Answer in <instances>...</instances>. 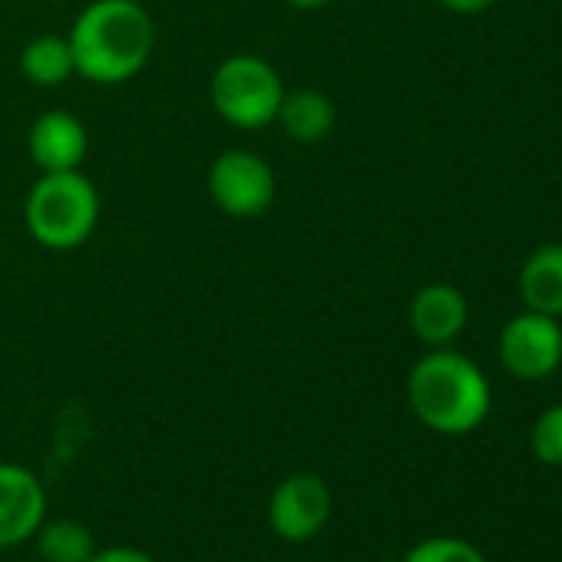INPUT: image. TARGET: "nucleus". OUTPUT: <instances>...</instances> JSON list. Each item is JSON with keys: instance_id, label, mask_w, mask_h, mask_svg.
I'll return each mask as SVG.
<instances>
[{"instance_id": "nucleus-6", "label": "nucleus", "mask_w": 562, "mask_h": 562, "mask_svg": "<svg viewBox=\"0 0 562 562\" xmlns=\"http://www.w3.org/2000/svg\"><path fill=\"white\" fill-rule=\"evenodd\" d=\"M499 361L516 381H542L562 364V328L555 318L522 312L499 335Z\"/></svg>"}, {"instance_id": "nucleus-7", "label": "nucleus", "mask_w": 562, "mask_h": 562, "mask_svg": "<svg viewBox=\"0 0 562 562\" xmlns=\"http://www.w3.org/2000/svg\"><path fill=\"white\" fill-rule=\"evenodd\" d=\"M331 516V490L315 473L285 476L268 499V526L289 542H305L325 529Z\"/></svg>"}, {"instance_id": "nucleus-11", "label": "nucleus", "mask_w": 562, "mask_h": 562, "mask_svg": "<svg viewBox=\"0 0 562 562\" xmlns=\"http://www.w3.org/2000/svg\"><path fill=\"white\" fill-rule=\"evenodd\" d=\"M519 295L529 312L559 318L562 315V245H539L519 268Z\"/></svg>"}, {"instance_id": "nucleus-1", "label": "nucleus", "mask_w": 562, "mask_h": 562, "mask_svg": "<svg viewBox=\"0 0 562 562\" xmlns=\"http://www.w3.org/2000/svg\"><path fill=\"white\" fill-rule=\"evenodd\" d=\"M77 74L90 83L133 80L156 50V24L139 0H93L70 31Z\"/></svg>"}, {"instance_id": "nucleus-15", "label": "nucleus", "mask_w": 562, "mask_h": 562, "mask_svg": "<svg viewBox=\"0 0 562 562\" xmlns=\"http://www.w3.org/2000/svg\"><path fill=\"white\" fill-rule=\"evenodd\" d=\"M532 457L546 467H562V404L546 407L529 430Z\"/></svg>"}, {"instance_id": "nucleus-17", "label": "nucleus", "mask_w": 562, "mask_h": 562, "mask_svg": "<svg viewBox=\"0 0 562 562\" xmlns=\"http://www.w3.org/2000/svg\"><path fill=\"white\" fill-rule=\"evenodd\" d=\"M90 562H156V559L136 546H110V549H97Z\"/></svg>"}, {"instance_id": "nucleus-19", "label": "nucleus", "mask_w": 562, "mask_h": 562, "mask_svg": "<svg viewBox=\"0 0 562 562\" xmlns=\"http://www.w3.org/2000/svg\"><path fill=\"white\" fill-rule=\"evenodd\" d=\"M289 8H295V11H318V8H325L328 0H285Z\"/></svg>"}, {"instance_id": "nucleus-10", "label": "nucleus", "mask_w": 562, "mask_h": 562, "mask_svg": "<svg viewBox=\"0 0 562 562\" xmlns=\"http://www.w3.org/2000/svg\"><path fill=\"white\" fill-rule=\"evenodd\" d=\"M467 299L457 285H447V281H434V285H424L414 302H411V331L430 345V348H443L453 338H460V331L467 328Z\"/></svg>"}, {"instance_id": "nucleus-4", "label": "nucleus", "mask_w": 562, "mask_h": 562, "mask_svg": "<svg viewBox=\"0 0 562 562\" xmlns=\"http://www.w3.org/2000/svg\"><path fill=\"white\" fill-rule=\"evenodd\" d=\"M209 93L215 113L228 126L261 130L274 123L281 97H285V83H281L278 70L268 60L255 54H235L215 67Z\"/></svg>"}, {"instance_id": "nucleus-9", "label": "nucleus", "mask_w": 562, "mask_h": 562, "mask_svg": "<svg viewBox=\"0 0 562 562\" xmlns=\"http://www.w3.org/2000/svg\"><path fill=\"white\" fill-rule=\"evenodd\" d=\"M87 126L67 113V110H50L44 116L34 120L31 136H27V149L31 159L37 162L41 172H70L80 169L83 156H87Z\"/></svg>"}, {"instance_id": "nucleus-2", "label": "nucleus", "mask_w": 562, "mask_h": 562, "mask_svg": "<svg viewBox=\"0 0 562 562\" xmlns=\"http://www.w3.org/2000/svg\"><path fill=\"white\" fill-rule=\"evenodd\" d=\"M407 401L427 430L460 437L490 417L493 391L486 374L467 355L434 348L411 368Z\"/></svg>"}, {"instance_id": "nucleus-16", "label": "nucleus", "mask_w": 562, "mask_h": 562, "mask_svg": "<svg viewBox=\"0 0 562 562\" xmlns=\"http://www.w3.org/2000/svg\"><path fill=\"white\" fill-rule=\"evenodd\" d=\"M404 562H486V555L460 536H430L417 542Z\"/></svg>"}, {"instance_id": "nucleus-13", "label": "nucleus", "mask_w": 562, "mask_h": 562, "mask_svg": "<svg viewBox=\"0 0 562 562\" xmlns=\"http://www.w3.org/2000/svg\"><path fill=\"white\" fill-rule=\"evenodd\" d=\"M21 74L37 83V87H60L70 77H77V64H74V47L67 37L57 34H44L34 37L24 54H21Z\"/></svg>"}, {"instance_id": "nucleus-12", "label": "nucleus", "mask_w": 562, "mask_h": 562, "mask_svg": "<svg viewBox=\"0 0 562 562\" xmlns=\"http://www.w3.org/2000/svg\"><path fill=\"white\" fill-rule=\"evenodd\" d=\"M274 123L295 143H322L335 130V103L318 90H295L281 97Z\"/></svg>"}, {"instance_id": "nucleus-5", "label": "nucleus", "mask_w": 562, "mask_h": 562, "mask_svg": "<svg viewBox=\"0 0 562 562\" xmlns=\"http://www.w3.org/2000/svg\"><path fill=\"white\" fill-rule=\"evenodd\" d=\"M209 195L232 218H255L274 199L271 166L248 149H228L209 166Z\"/></svg>"}, {"instance_id": "nucleus-14", "label": "nucleus", "mask_w": 562, "mask_h": 562, "mask_svg": "<svg viewBox=\"0 0 562 562\" xmlns=\"http://www.w3.org/2000/svg\"><path fill=\"white\" fill-rule=\"evenodd\" d=\"M37 536V549L47 562H90V555L97 552L93 546V532L77 522V519H44Z\"/></svg>"}, {"instance_id": "nucleus-18", "label": "nucleus", "mask_w": 562, "mask_h": 562, "mask_svg": "<svg viewBox=\"0 0 562 562\" xmlns=\"http://www.w3.org/2000/svg\"><path fill=\"white\" fill-rule=\"evenodd\" d=\"M440 4L453 14H483L496 4V0H440Z\"/></svg>"}, {"instance_id": "nucleus-8", "label": "nucleus", "mask_w": 562, "mask_h": 562, "mask_svg": "<svg viewBox=\"0 0 562 562\" xmlns=\"http://www.w3.org/2000/svg\"><path fill=\"white\" fill-rule=\"evenodd\" d=\"M44 519V483L21 463H0V549L31 539Z\"/></svg>"}, {"instance_id": "nucleus-3", "label": "nucleus", "mask_w": 562, "mask_h": 562, "mask_svg": "<svg viewBox=\"0 0 562 562\" xmlns=\"http://www.w3.org/2000/svg\"><path fill=\"white\" fill-rule=\"evenodd\" d=\"M31 235L54 251L80 248L100 222L97 186L80 172H44L24 205Z\"/></svg>"}]
</instances>
